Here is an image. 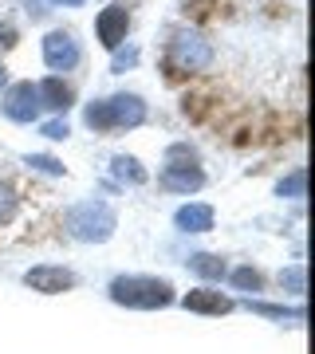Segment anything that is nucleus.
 Segmentation results:
<instances>
[{
  "label": "nucleus",
  "mask_w": 315,
  "mask_h": 354,
  "mask_svg": "<svg viewBox=\"0 0 315 354\" xmlns=\"http://www.w3.org/2000/svg\"><path fill=\"white\" fill-rule=\"evenodd\" d=\"M111 299L123 307H138V311H154V307L174 304V288L158 276H118L111 283Z\"/></svg>",
  "instance_id": "obj_1"
},
{
  "label": "nucleus",
  "mask_w": 315,
  "mask_h": 354,
  "mask_svg": "<svg viewBox=\"0 0 315 354\" xmlns=\"http://www.w3.org/2000/svg\"><path fill=\"white\" fill-rule=\"evenodd\" d=\"M83 118H87V127H91V130L142 127V122H146V102H142L138 95H114V99L91 102Z\"/></svg>",
  "instance_id": "obj_2"
},
{
  "label": "nucleus",
  "mask_w": 315,
  "mask_h": 354,
  "mask_svg": "<svg viewBox=\"0 0 315 354\" xmlns=\"http://www.w3.org/2000/svg\"><path fill=\"white\" fill-rule=\"evenodd\" d=\"M114 209L107 201H79L71 213H67V232L75 241H87V244H102L111 241L114 232Z\"/></svg>",
  "instance_id": "obj_3"
},
{
  "label": "nucleus",
  "mask_w": 315,
  "mask_h": 354,
  "mask_svg": "<svg viewBox=\"0 0 315 354\" xmlns=\"http://www.w3.org/2000/svg\"><path fill=\"white\" fill-rule=\"evenodd\" d=\"M213 64V48L209 39L197 36V32H177L170 39V55H165V67L170 71H205Z\"/></svg>",
  "instance_id": "obj_4"
},
{
  "label": "nucleus",
  "mask_w": 315,
  "mask_h": 354,
  "mask_svg": "<svg viewBox=\"0 0 315 354\" xmlns=\"http://www.w3.org/2000/svg\"><path fill=\"white\" fill-rule=\"evenodd\" d=\"M44 59H48L51 71H71L79 64V44L71 32H51L44 39Z\"/></svg>",
  "instance_id": "obj_5"
},
{
  "label": "nucleus",
  "mask_w": 315,
  "mask_h": 354,
  "mask_svg": "<svg viewBox=\"0 0 315 354\" xmlns=\"http://www.w3.org/2000/svg\"><path fill=\"white\" fill-rule=\"evenodd\" d=\"M126 28H130V16H126L123 4H111V8H102L99 16H95V32H99L102 48H123L126 39Z\"/></svg>",
  "instance_id": "obj_6"
},
{
  "label": "nucleus",
  "mask_w": 315,
  "mask_h": 354,
  "mask_svg": "<svg viewBox=\"0 0 315 354\" xmlns=\"http://www.w3.org/2000/svg\"><path fill=\"white\" fill-rule=\"evenodd\" d=\"M4 114L8 118H16V122H32L39 114V95L32 83H16V87H8V95H4Z\"/></svg>",
  "instance_id": "obj_7"
},
{
  "label": "nucleus",
  "mask_w": 315,
  "mask_h": 354,
  "mask_svg": "<svg viewBox=\"0 0 315 354\" xmlns=\"http://www.w3.org/2000/svg\"><path fill=\"white\" fill-rule=\"evenodd\" d=\"M24 283L32 291H44V295H55V291H67V288H75V276L67 272V268H55V264H39L32 268L24 276Z\"/></svg>",
  "instance_id": "obj_8"
},
{
  "label": "nucleus",
  "mask_w": 315,
  "mask_h": 354,
  "mask_svg": "<svg viewBox=\"0 0 315 354\" xmlns=\"http://www.w3.org/2000/svg\"><path fill=\"white\" fill-rule=\"evenodd\" d=\"M181 307L186 311H197V315H225V311H233V299L221 295V291H213V288H197L181 299Z\"/></svg>",
  "instance_id": "obj_9"
},
{
  "label": "nucleus",
  "mask_w": 315,
  "mask_h": 354,
  "mask_svg": "<svg viewBox=\"0 0 315 354\" xmlns=\"http://www.w3.org/2000/svg\"><path fill=\"white\" fill-rule=\"evenodd\" d=\"M205 185V174L197 165H165L162 174V189H174V193H193Z\"/></svg>",
  "instance_id": "obj_10"
},
{
  "label": "nucleus",
  "mask_w": 315,
  "mask_h": 354,
  "mask_svg": "<svg viewBox=\"0 0 315 354\" xmlns=\"http://www.w3.org/2000/svg\"><path fill=\"white\" fill-rule=\"evenodd\" d=\"M174 221L181 232H209L213 228V209L209 205H181Z\"/></svg>",
  "instance_id": "obj_11"
},
{
  "label": "nucleus",
  "mask_w": 315,
  "mask_h": 354,
  "mask_svg": "<svg viewBox=\"0 0 315 354\" xmlns=\"http://www.w3.org/2000/svg\"><path fill=\"white\" fill-rule=\"evenodd\" d=\"M36 95H39V106H51V111H67L71 106V87L55 75L36 83Z\"/></svg>",
  "instance_id": "obj_12"
},
{
  "label": "nucleus",
  "mask_w": 315,
  "mask_h": 354,
  "mask_svg": "<svg viewBox=\"0 0 315 354\" xmlns=\"http://www.w3.org/2000/svg\"><path fill=\"white\" fill-rule=\"evenodd\" d=\"M189 268H193L197 276H205V279H221L225 276V260H221V256H209V252L189 256Z\"/></svg>",
  "instance_id": "obj_13"
},
{
  "label": "nucleus",
  "mask_w": 315,
  "mask_h": 354,
  "mask_svg": "<svg viewBox=\"0 0 315 354\" xmlns=\"http://www.w3.org/2000/svg\"><path fill=\"white\" fill-rule=\"evenodd\" d=\"M114 174L123 177V181H130V185H142L146 181V169L134 158H114Z\"/></svg>",
  "instance_id": "obj_14"
},
{
  "label": "nucleus",
  "mask_w": 315,
  "mask_h": 354,
  "mask_svg": "<svg viewBox=\"0 0 315 354\" xmlns=\"http://www.w3.org/2000/svg\"><path fill=\"white\" fill-rule=\"evenodd\" d=\"M233 283H237L240 291H260L264 288V276H260L256 268H237V272H233Z\"/></svg>",
  "instance_id": "obj_15"
},
{
  "label": "nucleus",
  "mask_w": 315,
  "mask_h": 354,
  "mask_svg": "<svg viewBox=\"0 0 315 354\" xmlns=\"http://www.w3.org/2000/svg\"><path fill=\"white\" fill-rule=\"evenodd\" d=\"M303 264H291L288 272H280V288H288L291 295H303Z\"/></svg>",
  "instance_id": "obj_16"
},
{
  "label": "nucleus",
  "mask_w": 315,
  "mask_h": 354,
  "mask_svg": "<svg viewBox=\"0 0 315 354\" xmlns=\"http://www.w3.org/2000/svg\"><path fill=\"white\" fill-rule=\"evenodd\" d=\"M303 185H307V169H296L291 177L280 181V197H303Z\"/></svg>",
  "instance_id": "obj_17"
},
{
  "label": "nucleus",
  "mask_w": 315,
  "mask_h": 354,
  "mask_svg": "<svg viewBox=\"0 0 315 354\" xmlns=\"http://www.w3.org/2000/svg\"><path fill=\"white\" fill-rule=\"evenodd\" d=\"M12 213H16V193H12L8 181H0V225H4Z\"/></svg>",
  "instance_id": "obj_18"
},
{
  "label": "nucleus",
  "mask_w": 315,
  "mask_h": 354,
  "mask_svg": "<svg viewBox=\"0 0 315 354\" xmlns=\"http://www.w3.org/2000/svg\"><path fill=\"white\" fill-rule=\"evenodd\" d=\"M28 165H36V169H44V174H63V165L55 162V158H44V153H32Z\"/></svg>",
  "instance_id": "obj_19"
},
{
  "label": "nucleus",
  "mask_w": 315,
  "mask_h": 354,
  "mask_svg": "<svg viewBox=\"0 0 315 354\" xmlns=\"http://www.w3.org/2000/svg\"><path fill=\"white\" fill-rule=\"evenodd\" d=\"M67 134H71L67 122H48V127H44V138H51V142H63Z\"/></svg>",
  "instance_id": "obj_20"
},
{
  "label": "nucleus",
  "mask_w": 315,
  "mask_h": 354,
  "mask_svg": "<svg viewBox=\"0 0 315 354\" xmlns=\"http://www.w3.org/2000/svg\"><path fill=\"white\" fill-rule=\"evenodd\" d=\"M256 315H268V319H288V311L284 307H272V304H249Z\"/></svg>",
  "instance_id": "obj_21"
},
{
  "label": "nucleus",
  "mask_w": 315,
  "mask_h": 354,
  "mask_svg": "<svg viewBox=\"0 0 315 354\" xmlns=\"http://www.w3.org/2000/svg\"><path fill=\"white\" fill-rule=\"evenodd\" d=\"M138 59V51H126V55H114V71H123V67H130Z\"/></svg>",
  "instance_id": "obj_22"
},
{
  "label": "nucleus",
  "mask_w": 315,
  "mask_h": 354,
  "mask_svg": "<svg viewBox=\"0 0 315 354\" xmlns=\"http://www.w3.org/2000/svg\"><path fill=\"white\" fill-rule=\"evenodd\" d=\"M12 39H16V36H12V28H0V44H12Z\"/></svg>",
  "instance_id": "obj_23"
},
{
  "label": "nucleus",
  "mask_w": 315,
  "mask_h": 354,
  "mask_svg": "<svg viewBox=\"0 0 315 354\" xmlns=\"http://www.w3.org/2000/svg\"><path fill=\"white\" fill-rule=\"evenodd\" d=\"M4 79H8V71H4V67H0V87H4Z\"/></svg>",
  "instance_id": "obj_24"
},
{
  "label": "nucleus",
  "mask_w": 315,
  "mask_h": 354,
  "mask_svg": "<svg viewBox=\"0 0 315 354\" xmlns=\"http://www.w3.org/2000/svg\"><path fill=\"white\" fill-rule=\"evenodd\" d=\"M55 4H83V0H55Z\"/></svg>",
  "instance_id": "obj_25"
}]
</instances>
